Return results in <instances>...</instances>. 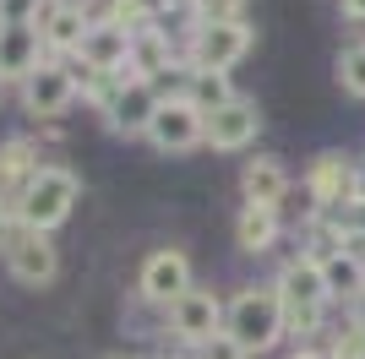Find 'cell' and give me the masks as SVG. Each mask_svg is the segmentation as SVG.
<instances>
[{
	"instance_id": "cell-1",
	"label": "cell",
	"mask_w": 365,
	"mask_h": 359,
	"mask_svg": "<svg viewBox=\"0 0 365 359\" xmlns=\"http://www.w3.org/2000/svg\"><path fill=\"white\" fill-rule=\"evenodd\" d=\"M224 332L251 359H267L273 348H284L289 332H284V299H278V288L273 283H240L235 294H229Z\"/></svg>"
},
{
	"instance_id": "cell-2",
	"label": "cell",
	"mask_w": 365,
	"mask_h": 359,
	"mask_svg": "<svg viewBox=\"0 0 365 359\" xmlns=\"http://www.w3.org/2000/svg\"><path fill=\"white\" fill-rule=\"evenodd\" d=\"M76 202H82V175L66 169V164H44L28 180V191L16 196V218H22V229H33V234H55L76 212Z\"/></svg>"
},
{
	"instance_id": "cell-3",
	"label": "cell",
	"mask_w": 365,
	"mask_h": 359,
	"mask_svg": "<svg viewBox=\"0 0 365 359\" xmlns=\"http://www.w3.org/2000/svg\"><path fill=\"white\" fill-rule=\"evenodd\" d=\"M76 98H82V93H76L71 60H55V55H49L44 66L22 82V88H16V104H22L28 125H61V120L71 115Z\"/></svg>"
},
{
	"instance_id": "cell-4",
	"label": "cell",
	"mask_w": 365,
	"mask_h": 359,
	"mask_svg": "<svg viewBox=\"0 0 365 359\" xmlns=\"http://www.w3.org/2000/svg\"><path fill=\"white\" fill-rule=\"evenodd\" d=\"M191 288H197V267H191V256H185L180 245H158V251L142 256V267H137V299L169 311V305H175L180 294H191Z\"/></svg>"
},
{
	"instance_id": "cell-5",
	"label": "cell",
	"mask_w": 365,
	"mask_h": 359,
	"mask_svg": "<svg viewBox=\"0 0 365 359\" xmlns=\"http://www.w3.org/2000/svg\"><path fill=\"white\" fill-rule=\"evenodd\" d=\"M164 316H169V343L197 348V343H207V338H218V332H224L229 299L218 294V288H191V294H180Z\"/></svg>"
},
{
	"instance_id": "cell-6",
	"label": "cell",
	"mask_w": 365,
	"mask_h": 359,
	"mask_svg": "<svg viewBox=\"0 0 365 359\" xmlns=\"http://www.w3.org/2000/svg\"><path fill=\"white\" fill-rule=\"evenodd\" d=\"M148 142L164 152V158L197 152V147H207V115H202L191 98H164L158 115H153V125H148Z\"/></svg>"
},
{
	"instance_id": "cell-7",
	"label": "cell",
	"mask_w": 365,
	"mask_h": 359,
	"mask_svg": "<svg viewBox=\"0 0 365 359\" xmlns=\"http://www.w3.org/2000/svg\"><path fill=\"white\" fill-rule=\"evenodd\" d=\"M251 44H257L251 22H202L191 49H185V60H191L197 71H235V66L251 55Z\"/></svg>"
},
{
	"instance_id": "cell-8",
	"label": "cell",
	"mask_w": 365,
	"mask_h": 359,
	"mask_svg": "<svg viewBox=\"0 0 365 359\" xmlns=\"http://www.w3.org/2000/svg\"><path fill=\"white\" fill-rule=\"evenodd\" d=\"M0 261H6V278H11L16 288H49L55 278H61V245H55V234L22 229Z\"/></svg>"
},
{
	"instance_id": "cell-9",
	"label": "cell",
	"mask_w": 365,
	"mask_h": 359,
	"mask_svg": "<svg viewBox=\"0 0 365 359\" xmlns=\"http://www.w3.org/2000/svg\"><path fill=\"white\" fill-rule=\"evenodd\" d=\"M354 169H360V158L327 147V152H317V158L305 164L300 185L311 191V202H317L322 212H338V207H349V202H354Z\"/></svg>"
},
{
	"instance_id": "cell-10",
	"label": "cell",
	"mask_w": 365,
	"mask_h": 359,
	"mask_svg": "<svg viewBox=\"0 0 365 359\" xmlns=\"http://www.w3.org/2000/svg\"><path fill=\"white\" fill-rule=\"evenodd\" d=\"M273 288H278V299H284V311H333V294H327L322 261H311V256H289V261H278Z\"/></svg>"
},
{
	"instance_id": "cell-11",
	"label": "cell",
	"mask_w": 365,
	"mask_h": 359,
	"mask_svg": "<svg viewBox=\"0 0 365 359\" xmlns=\"http://www.w3.org/2000/svg\"><path fill=\"white\" fill-rule=\"evenodd\" d=\"M44 60H49L44 38H38L22 16H11V22L0 28V82H6V88H22Z\"/></svg>"
},
{
	"instance_id": "cell-12",
	"label": "cell",
	"mask_w": 365,
	"mask_h": 359,
	"mask_svg": "<svg viewBox=\"0 0 365 359\" xmlns=\"http://www.w3.org/2000/svg\"><path fill=\"white\" fill-rule=\"evenodd\" d=\"M158 88L153 82H142V76H125V88L115 93V104L104 109V125L115 136H142L148 142V125H153V115H158Z\"/></svg>"
},
{
	"instance_id": "cell-13",
	"label": "cell",
	"mask_w": 365,
	"mask_h": 359,
	"mask_svg": "<svg viewBox=\"0 0 365 359\" xmlns=\"http://www.w3.org/2000/svg\"><path fill=\"white\" fill-rule=\"evenodd\" d=\"M262 136V109L257 98H235L218 115H207V147L213 152H251Z\"/></svg>"
},
{
	"instance_id": "cell-14",
	"label": "cell",
	"mask_w": 365,
	"mask_h": 359,
	"mask_svg": "<svg viewBox=\"0 0 365 359\" xmlns=\"http://www.w3.org/2000/svg\"><path fill=\"white\" fill-rule=\"evenodd\" d=\"M289 191H294V175H289V164H284L278 152H257V158L240 164V196L245 202H257V207H284Z\"/></svg>"
},
{
	"instance_id": "cell-15",
	"label": "cell",
	"mask_w": 365,
	"mask_h": 359,
	"mask_svg": "<svg viewBox=\"0 0 365 359\" xmlns=\"http://www.w3.org/2000/svg\"><path fill=\"white\" fill-rule=\"evenodd\" d=\"M289 224H284V207H257V202H240L235 212V251L240 256H273L284 245Z\"/></svg>"
},
{
	"instance_id": "cell-16",
	"label": "cell",
	"mask_w": 365,
	"mask_h": 359,
	"mask_svg": "<svg viewBox=\"0 0 365 359\" xmlns=\"http://www.w3.org/2000/svg\"><path fill=\"white\" fill-rule=\"evenodd\" d=\"M131 38H137L131 28L109 22V16H93V28H88V38H82V49H76V60H88L93 71L131 76Z\"/></svg>"
},
{
	"instance_id": "cell-17",
	"label": "cell",
	"mask_w": 365,
	"mask_h": 359,
	"mask_svg": "<svg viewBox=\"0 0 365 359\" xmlns=\"http://www.w3.org/2000/svg\"><path fill=\"white\" fill-rule=\"evenodd\" d=\"M169 66H180V49H175V38H169L158 22L137 28V38H131V76H142V82H158Z\"/></svg>"
},
{
	"instance_id": "cell-18",
	"label": "cell",
	"mask_w": 365,
	"mask_h": 359,
	"mask_svg": "<svg viewBox=\"0 0 365 359\" xmlns=\"http://www.w3.org/2000/svg\"><path fill=\"white\" fill-rule=\"evenodd\" d=\"M185 98L202 109V115H218L224 104H235L240 93H235V82H229V71H197L191 66V82H185Z\"/></svg>"
},
{
	"instance_id": "cell-19",
	"label": "cell",
	"mask_w": 365,
	"mask_h": 359,
	"mask_svg": "<svg viewBox=\"0 0 365 359\" xmlns=\"http://www.w3.org/2000/svg\"><path fill=\"white\" fill-rule=\"evenodd\" d=\"M322 278H327L333 305H349V299L365 288V261H354L349 251H338V256H327V261H322Z\"/></svg>"
},
{
	"instance_id": "cell-20",
	"label": "cell",
	"mask_w": 365,
	"mask_h": 359,
	"mask_svg": "<svg viewBox=\"0 0 365 359\" xmlns=\"http://www.w3.org/2000/svg\"><path fill=\"white\" fill-rule=\"evenodd\" d=\"M338 88L365 104V38H354V44L338 49Z\"/></svg>"
},
{
	"instance_id": "cell-21",
	"label": "cell",
	"mask_w": 365,
	"mask_h": 359,
	"mask_svg": "<svg viewBox=\"0 0 365 359\" xmlns=\"http://www.w3.org/2000/svg\"><path fill=\"white\" fill-rule=\"evenodd\" d=\"M191 359H251V354H245V348L235 343L229 332H218V338H207V343L191 348Z\"/></svg>"
},
{
	"instance_id": "cell-22",
	"label": "cell",
	"mask_w": 365,
	"mask_h": 359,
	"mask_svg": "<svg viewBox=\"0 0 365 359\" xmlns=\"http://www.w3.org/2000/svg\"><path fill=\"white\" fill-rule=\"evenodd\" d=\"M202 22H245V0H202Z\"/></svg>"
},
{
	"instance_id": "cell-23",
	"label": "cell",
	"mask_w": 365,
	"mask_h": 359,
	"mask_svg": "<svg viewBox=\"0 0 365 359\" xmlns=\"http://www.w3.org/2000/svg\"><path fill=\"white\" fill-rule=\"evenodd\" d=\"M16 234H22V218H16V207H6V202H0V256L11 251Z\"/></svg>"
},
{
	"instance_id": "cell-24",
	"label": "cell",
	"mask_w": 365,
	"mask_h": 359,
	"mask_svg": "<svg viewBox=\"0 0 365 359\" xmlns=\"http://www.w3.org/2000/svg\"><path fill=\"white\" fill-rule=\"evenodd\" d=\"M338 224H344V234H365V202L354 196L349 207H338Z\"/></svg>"
},
{
	"instance_id": "cell-25",
	"label": "cell",
	"mask_w": 365,
	"mask_h": 359,
	"mask_svg": "<svg viewBox=\"0 0 365 359\" xmlns=\"http://www.w3.org/2000/svg\"><path fill=\"white\" fill-rule=\"evenodd\" d=\"M16 196H22V185H16V175L6 169V158H0V202H6V207H16Z\"/></svg>"
},
{
	"instance_id": "cell-26",
	"label": "cell",
	"mask_w": 365,
	"mask_h": 359,
	"mask_svg": "<svg viewBox=\"0 0 365 359\" xmlns=\"http://www.w3.org/2000/svg\"><path fill=\"white\" fill-rule=\"evenodd\" d=\"M344 321H349V327H360V332H365V288H360V294L349 299V305H344Z\"/></svg>"
},
{
	"instance_id": "cell-27",
	"label": "cell",
	"mask_w": 365,
	"mask_h": 359,
	"mask_svg": "<svg viewBox=\"0 0 365 359\" xmlns=\"http://www.w3.org/2000/svg\"><path fill=\"white\" fill-rule=\"evenodd\" d=\"M284 359H327V343H289Z\"/></svg>"
},
{
	"instance_id": "cell-28",
	"label": "cell",
	"mask_w": 365,
	"mask_h": 359,
	"mask_svg": "<svg viewBox=\"0 0 365 359\" xmlns=\"http://www.w3.org/2000/svg\"><path fill=\"white\" fill-rule=\"evenodd\" d=\"M338 11L349 16V22H365V0H338Z\"/></svg>"
},
{
	"instance_id": "cell-29",
	"label": "cell",
	"mask_w": 365,
	"mask_h": 359,
	"mask_svg": "<svg viewBox=\"0 0 365 359\" xmlns=\"http://www.w3.org/2000/svg\"><path fill=\"white\" fill-rule=\"evenodd\" d=\"M169 11H180V16H197V11H202V0H169Z\"/></svg>"
},
{
	"instance_id": "cell-30",
	"label": "cell",
	"mask_w": 365,
	"mask_h": 359,
	"mask_svg": "<svg viewBox=\"0 0 365 359\" xmlns=\"http://www.w3.org/2000/svg\"><path fill=\"white\" fill-rule=\"evenodd\" d=\"M354 196L365 202V152H360V169H354Z\"/></svg>"
},
{
	"instance_id": "cell-31",
	"label": "cell",
	"mask_w": 365,
	"mask_h": 359,
	"mask_svg": "<svg viewBox=\"0 0 365 359\" xmlns=\"http://www.w3.org/2000/svg\"><path fill=\"white\" fill-rule=\"evenodd\" d=\"M109 359H153V354H109Z\"/></svg>"
},
{
	"instance_id": "cell-32",
	"label": "cell",
	"mask_w": 365,
	"mask_h": 359,
	"mask_svg": "<svg viewBox=\"0 0 365 359\" xmlns=\"http://www.w3.org/2000/svg\"><path fill=\"white\" fill-rule=\"evenodd\" d=\"M0 28H6V16H0Z\"/></svg>"
},
{
	"instance_id": "cell-33",
	"label": "cell",
	"mask_w": 365,
	"mask_h": 359,
	"mask_svg": "<svg viewBox=\"0 0 365 359\" xmlns=\"http://www.w3.org/2000/svg\"><path fill=\"white\" fill-rule=\"evenodd\" d=\"M0 93H6V82H0Z\"/></svg>"
}]
</instances>
